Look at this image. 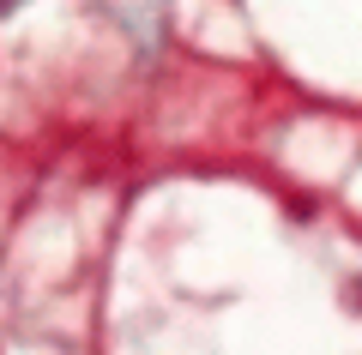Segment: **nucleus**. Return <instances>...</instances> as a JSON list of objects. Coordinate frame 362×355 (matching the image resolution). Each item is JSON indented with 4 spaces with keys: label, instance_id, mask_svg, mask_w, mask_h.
<instances>
[{
    "label": "nucleus",
    "instance_id": "1",
    "mask_svg": "<svg viewBox=\"0 0 362 355\" xmlns=\"http://www.w3.org/2000/svg\"><path fill=\"white\" fill-rule=\"evenodd\" d=\"M0 6H13V0H0Z\"/></svg>",
    "mask_w": 362,
    "mask_h": 355
}]
</instances>
